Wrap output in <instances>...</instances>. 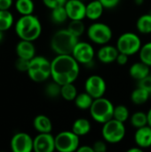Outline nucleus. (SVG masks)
<instances>
[{"mask_svg":"<svg viewBox=\"0 0 151 152\" xmlns=\"http://www.w3.org/2000/svg\"><path fill=\"white\" fill-rule=\"evenodd\" d=\"M29 61L30 60H26L23 58H20L18 57L16 61H15V68L21 72H27L29 67Z\"/></svg>","mask_w":151,"mask_h":152,"instance_id":"obj_34","label":"nucleus"},{"mask_svg":"<svg viewBox=\"0 0 151 152\" xmlns=\"http://www.w3.org/2000/svg\"><path fill=\"white\" fill-rule=\"evenodd\" d=\"M51 18L53 20V22L55 23H63L65 22L68 19V13L65 8V4L64 5H61V6H57L53 9H52V12H51Z\"/></svg>","mask_w":151,"mask_h":152,"instance_id":"obj_27","label":"nucleus"},{"mask_svg":"<svg viewBox=\"0 0 151 152\" xmlns=\"http://www.w3.org/2000/svg\"><path fill=\"white\" fill-rule=\"evenodd\" d=\"M55 149V137L51 133H38L34 138L33 151L36 152H53Z\"/></svg>","mask_w":151,"mask_h":152,"instance_id":"obj_13","label":"nucleus"},{"mask_svg":"<svg viewBox=\"0 0 151 152\" xmlns=\"http://www.w3.org/2000/svg\"><path fill=\"white\" fill-rule=\"evenodd\" d=\"M68 30L79 38V37H81L85 31V26L83 22V20H70V22L68 26Z\"/></svg>","mask_w":151,"mask_h":152,"instance_id":"obj_30","label":"nucleus"},{"mask_svg":"<svg viewBox=\"0 0 151 152\" xmlns=\"http://www.w3.org/2000/svg\"><path fill=\"white\" fill-rule=\"evenodd\" d=\"M150 76H151V69H150Z\"/></svg>","mask_w":151,"mask_h":152,"instance_id":"obj_46","label":"nucleus"},{"mask_svg":"<svg viewBox=\"0 0 151 152\" xmlns=\"http://www.w3.org/2000/svg\"><path fill=\"white\" fill-rule=\"evenodd\" d=\"M140 61L151 68V42H148L142 45L139 51Z\"/></svg>","mask_w":151,"mask_h":152,"instance_id":"obj_31","label":"nucleus"},{"mask_svg":"<svg viewBox=\"0 0 151 152\" xmlns=\"http://www.w3.org/2000/svg\"><path fill=\"white\" fill-rule=\"evenodd\" d=\"M65 8L69 20H84L86 17V5L83 0H68Z\"/></svg>","mask_w":151,"mask_h":152,"instance_id":"obj_14","label":"nucleus"},{"mask_svg":"<svg viewBox=\"0 0 151 152\" xmlns=\"http://www.w3.org/2000/svg\"><path fill=\"white\" fill-rule=\"evenodd\" d=\"M29 78L41 83L51 77V61L43 56H35L29 61V67L27 71Z\"/></svg>","mask_w":151,"mask_h":152,"instance_id":"obj_4","label":"nucleus"},{"mask_svg":"<svg viewBox=\"0 0 151 152\" xmlns=\"http://www.w3.org/2000/svg\"><path fill=\"white\" fill-rule=\"evenodd\" d=\"M15 33L22 40L34 42L42 33V25L39 19L33 15H21L15 23Z\"/></svg>","mask_w":151,"mask_h":152,"instance_id":"obj_2","label":"nucleus"},{"mask_svg":"<svg viewBox=\"0 0 151 152\" xmlns=\"http://www.w3.org/2000/svg\"><path fill=\"white\" fill-rule=\"evenodd\" d=\"M104 9V6L99 0L91 1L86 4V18L91 20H96L101 17Z\"/></svg>","mask_w":151,"mask_h":152,"instance_id":"obj_19","label":"nucleus"},{"mask_svg":"<svg viewBox=\"0 0 151 152\" xmlns=\"http://www.w3.org/2000/svg\"><path fill=\"white\" fill-rule=\"evenodd\" d=\"M150 98V93L141 87H137L136 89H134L131 94V100L136 105H142L146 103Z\"/></svg>","mask_w":151,"mask_h":152,"instance_id":"obj_22","label":"nucleus"},{"mask_svg":"<svg viewBox=\"0 0 151 152\" xmlns=\"http://www.w3.org/2000/svg\"><path fill=\"white\" fill-rule=\"evenodd\" d=\"M150 97H151V93H150Z\"/></svg>","mask_w":151,"mask_h":152,"instance_id":"obj_48","label":"nucleus"},{"mask_svg":"<svg viewBox=\"0 0 151 152\" xmlns=\"http://www.w3.org/2000/svg\"><path fill=\"white\" fill-rule=\"evenodd\" d=\"M142 45V40L137 34L133 32H125L117 38L116 46L119 53L132 56L139 53Z\"/></svg>","mask_w":151,"mask_h":152,"instance_id":"obj_7","label":"nucleus"},{"mask_svg":"<svg viewBox=\"0 0 151 152\" xmlns=\"http://www.w3.org/2000/svg\"><path fill=\"white\" fill-rule=\"evenodd\" d=\"M93 98L86 92L85 93H81L78 94L76 97V99L74 100L75 104L77 106V108L85 110H90L93 102Z\"/></svg>","mask_w":151,"mask_h":152,"instance_id":"obj_23","label":"nucleus"},{"mask_svg":"<svg viewBox=\"0 0 151 152\" xmlns=\"http://www.w3.org/2000/svg\"><path fill=\"white\" fill-rule=\"evenodd\" d=\"M137 146V145H136ZM143 151V149H142L141 147H139V146H137V147H133V148H131V149H129L127 151L128 152H142Z\"/></svg>","mask_w":151,"mask_h":152,"instance_id":"obj_42","label":"nucleus"},{"mask_svg":"<svg viewBox=\"0 0 151 152\" xmlns=\"http://www.w3.org/2000/svg\"><path fill=\"white\" fill-rule=\"evenodd\" d=\"M3 32H4V31L0 30V42L2 41V39H3V37H4V34H3Z\"/></svg>","mask_w":151,"mask_h":152,"instance_id":"obj_45","label":"nucleus"},{"mask_svg":"<svg viewBox=\"0 0 151 152\" xmlns=\"http://www.w3.org/2000/svg\"><path fill=\"white\" fill-rule=\"evenodd\" d=\"M85 90L93 99H97L104 96L107 90V85L101 76L93 75L85 80Z\"/></svg>","mask_w":151,"mask_h":152,"instance_id":"obj_11","label":"nucleus"},{"mask_svg":"<svg viewBox=\"0 0 151 152\" xmlns=\"http://www.w3.org/2000/svg\"><path fill=\"white\" fill-rule=\"evenodd\" d=\"M130 121L132 126L136 129L143 127L145 126H148V115L147 113H144L142 111L135 112L130 118Z\"/></svg>","mask_w":151,"mask_h":152,"instance_id":"obj_29","label":"nucleus"},{"mask_svg":"<svg viewBox=\"0 0 151 152\" xmlns=\"http://www.w3.org/2000/svg\"><path fill=\"white\" fill-rule=\"evenodd\" d=\"M125 126L123 122L115 118L109 120L102 125L101 135L108 143H118L125 136Z\"/></svg>","mask_w":151,"mask_h":152,"instance_id":"obj_6","label":"nucleus"},{"mask_svg":"<svg viewBox=\"0 0 151 152\" xmlns=\"http://www.w3.org/2000/svg\"><path fill=\"white\" fill-rule=\"evenodd\" d=\"M12 3L13 0H0V10H9Z\"/></svg>","mask_w":151,"mask_h":152,"instance_id":"obj_40","label":"nucleus"},{"mask_svg":"<svg viewBox=\"0 0 151 152\" xmlns=\"http://www.w3.org/2000/svg\"><path fill=\"white\" fill-rule=\"evenodd\" d=\"M147 115H148V126L151 127V109L148 111Z\"/></svg>","mask_w":151,"mask_h":152,"instance_id":"obj_43","label":"nucleus"},{"mask_svg":"<svg viewBox=\"0 0 151 152\" xmlns=\"http://www.w3.org/2000/svg\"><path fill=\"white\" fill-rule=\"evenodd\" d=\"M91 128V123L86 118H77L72 125V131L79 137L88 134Z\"/></svg>","mask_w":151,"mask_h":152,"instance_id":"obj_21","label":"nucleus"},{"mask_svg":"<svg viewBox=\"0 0 151 152\" xmlns=\"http://www.w3.org/2000/svg\"><path fill=\"white\" fill-rule=\"evenodd\" d=\"M114 109L115 107L109 100L101 97L93 100L89 111L92 118L95 122L103 125L113 118Z\"/></svg>","mask_w":151,"mask_h":152,"instance_id":"obj_5","label":"nucleus"},{"mask_svg":"<svg viewBox=\"0 0 151 152\" xmlns=\"http://www.w3.org/2000/svg\"><path fill=\"white\" fill-rule=\"evenodd\" d=\"M150 13H151V11H150Z\"/></svg>","mask_w":151,"mask_h":152,"instance_id":"obj_47","label":"nucleus"},{"mask_svg":"<svg viewBox=\"0 0 151 152\" xmlns=\"http://www.w3.org/2000/svg\"><path fill=\"white\" fill-rule=\"evenodd\" d=\"M78 152H94L93 146H89V145H82L79 146V148L77 149Z\"/></svg>","mask_w":151,"mask_h":152,"instance_id":"obj_41","label":"nucleus"},{"mask_svg":"<svg viewBox=\"0 0 151 152\" xmlns=\"http://www.w3.org/2000/svg\"><path fill=\"white\" fill-rule=\"evenodd\" d=\"M133 2L137 5H142L144 3V0H133Z\"/></svg>","mask_w":151,"mask_h":152,"instance_id":"obj_44","label":"nucleus"},{"mask_svg":"<svg viewBox=\"0 0 151 152\" xmlns=\"http://www.w3.org/2000/svg\"><path fill=\"white\" fill-rule=\"evenodd\" d=\"M134 142L137 146L142 149H148L151 147V127L145 126L138 128L134 134Z\"/></svg>","mask_w":151,"mask_h":152,"instance_id":"obj_16","label":"nucleus"},{"mask_svg":"<svg viewBox=\"0 0 151 152\" xmlns=\"http://www.w3.org/2000/svg\"><path fill=\"white\" fill-rule=\"evenodd\" d=\"M78 41V37L70 33L68 28L60 29L51 39V48L56 54H72Z\"/></svg>","mask_w":151,"mask_h":152,"instance_id":"obj_3","label":"nucleus"},{"mask_svg":"<svg viewBox=\"0 0 151 152\" xmlns=\"http://www.w3.org/2000/svg\"><path fill=\"white\" fill-rule=\"evenodd\" d=\"M80 145L79 136L71 131H63L55 136V149L60 152L77 151Z\"/></svg>","mask_w":151,"mask_h":152,"instance_id":"obj_9","label":"nucleus"},{"mask_svg":"<svg viewBox=\"0 0 151 152\" xmlns=\"http://www.w3.org/2000/svg\"><path fill=\"white\" fill-rule=\"evenodd\" d=\"M61 86L53 80L52 83H49L45 87V94L50 98H56L58 96H61Z\"/></svg>","mask_w":151,"mask_h":152,"instance_id":"obj_33","label":"nucleus"},{"mask_svg":"<svg viewBox=\"0 0 151 152\" xmlns=\"http://www.w3.org/2000/svg\"><path fill=\"white\" fill-rule=\"evenodd\" d=\"M118 53H119V51L117 48V46L104 45L99 49L97 53V57L100 61H101L102 63L108 64V63H112L116 61Z\"/></svg>","mask_w":151,"mask_h":152,"instance_id":"obj_15","label":"nucleus"},{"mask_svg":"<svg viewBox=\"0 0 151 152\" xmlns=\"http://www.w3.org/2000/svg\"><path fill=\"white\" fill-rule=\"evenodd\" d=\"M105 9H112L118 5L120 0H99Z\"/></svg>","mask_w":151,"mask_h":152,"instance_id":"obj_38","label":"nucleus"},{"mask_svg":"<svg viewBox=\"0 0 151 152\" xmlns=\"http://www.w3.org/2000/svg\"><path fill=\"white\" fill-rule=\"evenodd\" d=\"M138 87L143 88L151 93V76H148L138 81Z\"/></svg>","mask_w":151,"mask_h":152,"instance_id":"obj_36","label":"nucleus"},{"mask_svg":"<svg viewBox=\"0 0 151 152\" xmlns=\"http://www.w3.org/2000/svg\"><path fill=\"white\" fill-rule=\"evenodd\" d=\"M15 50L17 56L20 58L31 60L36 56V48L32 41L20 39V41L17 44Z\"/></svg>","mask_w":151,"mask_h":152,"instance_id":"obj_17","label":"nucleus"},{"mask_svg":"<svg viewBox=\"0 0 151 152\" xmlns=\"http://www.w3.org/2000/svg\"><path fill=\"white\" fill-rule=\"evenodd\" d=\"M136 28L142 34L151 33V13H146L140 16L136 21Z\"/></svg>","mask_w":151,"mask_h":152,"instance_id":"obj_24","label":"nucleus"},{"mask_svg":"<svg viewBox=\"0 0 151 152\" xmlns=\"http://www.w3.org/2000/svg\"><path fill=\"white\" fill-rule=\"evenodd\" d=\"M150 67L148 66L147 64L143 63L142 61H139V62L133 63L130 67L129 74L133 79L139 81L150 75Z\"/></svg>","mask_w":151,"mask_h":152,"instance_id":"obj_18","label":"nucleus"},{"mask_svg":"<svg viewBox=\"0 0 151 152\" xmlns=\"http://www.w3.org/2000/svg\"><path fill=\"white\" fill-rule=\"evenodd\" d=\"M79 72V63L71 54H57L51 61V77L61 86L74 83Z\"/></svg>","mask_w":151,"mask_h":152,"instance_id":"obj_1","label":"nucleus"},{"mask_svg":"<svg viewBox=\"0 0 151 152\" xmlns=\"http://www.w3.org/2000/svg\"><path fill=\"white\" fill-rule=\"evenodd\" d=\"M128 58H129V55H127L125 53H119L117 57L116 61L119 65H125L128 62Z\"/></svg>","mask_w":151,"mask_h":152,"instance_id":"obj_39","label":"nucleus"},{"mask_svg":"<svg viewBox=\"0 0 151 152\" xmlns=\"http://www.w3.org/2000/svg\"><path fill=\"white\" fill-rule=\"evenodd\" d=\"M33 126L38 133H51L53 123L45 115H37L33 120Z\"/></svg>","mask_w":151,"mask_h":152,"instance_id":"obj_20","label":"nucleus"},{"mask_svg":"<svg viewBox=\"0 0 151 152\" xmlns=\"http://www.w3.org/2000/svg\"><path fill=\"white\" fill-rule=\"evenodd\" d=\"M88 38L96 45H107L112 38V30L110 27L102 22H95L87 28Z\"/></svg>","mask_w":151,"mask_h":152,"instance_id":"obj_8","label":"nucleus"},{"mask_svg":"<svg viewBox=\"0 0 151 152\" xmlns=\"http://www.w3.org/2000/svg\"><path fill=\"white\" fill-rule=\"evenodd\" d=\"M34 139L27 133L19 132L11 140V149L13 152H30L33 151Z\"/></svg>","mask_w":151,"mask_h":152,"instance_id":"obj_12","label":"nucleus"},{"mask_svg":"<svg viewBox=\"0 0 151 152\" xmlns=\"http://www.w3.org/2000/svg\"><path fill=\"white\" fill-rule=\"evenodd\" d=\"M15 9L20 15L33 14L35 4L32 0H16Z\"/></svg>","mask_w":151,"mask_h":152,"instance_id":"obj_25","label":"nucleus"},{"mask_svg":"<svg viewBox=\"0 0 151 152\" xmlns=\"http://www.w3.org/2000/svg\"><path fill=\"white\" fill-rule=\"evenodd\" d=\"M130 118V112L126 106L125 105H117L114 109V116L113 118L125 123Z\"/></svg>","mask_w":151,"mask_h":152,"instance_id":"obj_32","label":"nucleus"},{"mask_svg":"<svg viewBox=\"0 0 151 152\" xmlns=\"http://www.w3.org/2000/svg\"><path fill=\"white\" fill-rule=\"evenodd\" d=\"M68 0H43L44 4L51 10L61 5H64Z\"/></svg>","mask_w":151,"mask_h":152,"instance_id":"obj_35","label":"nucleus"},{"mask_svg":"<svg viewBox=\"0 0 151 152\" xmlns=\"http://www.w3.org/2000/svg\"><path fill=\"white\" fill-rule=\"evenodd\" d=\"M13 24V15L9 10H0V30L6 31Z\"/></svg>","mask_w":151,"mask_h":152,"instance_id":"obj_28","label":"nucleus"},{"mask_svg":"<svg viewBox=\"0 0 151 152\" xmlns=\"http://www.w3.org/2000/svg\"><path fill=\"white\" fill-rule=\"evenodd\" d=\"M77 87L75 86V85L73 83H69V84H65L61 86V96L68 101V102H71L74 101L77 95Z\"/></svg>","mask_w":151,"mask_h":152,"instance_id":"obj_26","label":"nucleus"},{"mask_svg":"<svg viewBox=\"0 0 151 152\" xmlns=\"http://www.w3.org/2000/svg\"><path fill=\"white\" fill-rule=\"evenodd\" d=\"M71 55L77 60L79 64L89 65L93 63L95 52L93 45H91L89 43L78 41Z\"/></svg>","mask_w":151,"mask_h":152,"instance_id":"obj_10","label":"nucleus"},{"mask_svg":"<svg viewBox=\"0 0 151 152\" xmlns=\"http://www.w3.org/2000/svg\"><path fill=\"white\" fill-rule=\"evenodd\" d=\"M93 151L94 152H105L108 150V147H107V142L104 140V141H96L93 145Z\"/></svg>","mask_w":151,"mask_h":152,"instance_id":"obj_37","label":"nucleus"}]
</instances>
